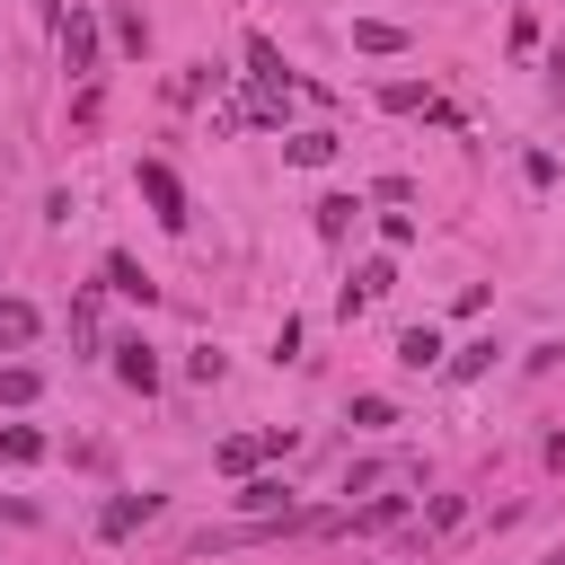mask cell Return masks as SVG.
<instances>
[{"instance_id": "17", "label": "cell", "mask_w": 565, "mask_h": 565, "mask_svg": "<svg viewBox=\"0 0 565 565\" xmlns=\"http://www.w3.org/2000/svg\"><path fill=\"white\" fill-rule=\"evenodd\" d=\"M380 106H397V115H415V106H433V97H424V79H397V88H380Z\"/></svg>"}, {"instance_id": "1", "label": "cell", "mask_w": 565, "mask_h": 565, "mask_svg": "<svg viewBox=\"0 0 565 565\" xmlns=\"http://www.w3.org/2000/svg\"><path fill=\"white\" fill-rule=\"evenodd\" d=\"M132 185H141V203H150L168 230H185V185H177V168H168V159H141V168H132Z\"/></svg>"}, {"instance_id": "16", "label": "cell", "mask_w": 565, "mask_h": 565, "mask_svg": "<svg viewBox=\"0 0 565 565\" xmlns=\"http://www.w3.org/2000/svg\"><path fill=\"white\" fill-rule=\"evenodd\" d=\"M0 450H9V459H18V468H26V459H44V441H35V433H26V424H0Z\"/></svg>"}, {"instance_id": "7", "label": "cell", "mask_w": 565, "mask_h": 565, "mask_svg": "<svg viewBox=\"0 0 565 565\" xmlns=\"http://www.w3.org/2000/svg\"><path fill=\"white\" fill-rule=\"evenodd\" d=\"M353 44H362V53H406V26H388V18H353Z\"/></svg>"}, {"instance_id": "2", "label": "cell", "mask_w": 565, "mask_h": 565, "mask_svg": "<svg viewBox=\"0 0 565 565\" xmlns=\"http://www.w3.org/2000/svg\"><path fill=\"white\" fill-rule=\"evenodd\" d=\"M62 62H71V71H97V18H88L79 0L62 9Z\"/></svg>"}, {"instance_id": "9", "label": "cell", "mask_w": 565, "mask_h": 565, "mask_svg": "<svg viewBox=\"0 0 565 565\" xmlns=\"http://www.w3.org/2000/svg\"><path fill=\"white\" fill-rule=\"evenodd\" d=\"M397 362H406V371H433V362H441V335H433V327H406V335H397Z\"/></svg>"}, {"instance_id": "3", "label": "cell", "mask_w": 565, "mask_h": 565, "mask_svg": "<svg viewBox=\"0 0 565 565\" xmlns=\"http://www.w3.org/2000/svg\"><path fill=\"white\" fill-rule=\"evenodd\" d=\"M141 521H159V494H115V503L97 512V530H106V539H132Z\"/></svg>"}, {"instance_id": "4", "label": "cell", "mask_w": 565, "mask_h": 565, "mask_svg": "<svg viewBox=\"0 0 565 565\" xmlns=\"http://www.w3.org/2000/svg\"><path fill=\"white\" fill-rule=\"evenodd\" d=\"M115 371H124V388H141V397L159 388V353H150L141 335H124V344H115Z\"/></svg>"}, {"instance_id": "18", "label": "cell", "mask_w": 565, "mask_h": 565, "mask_svg": "<svg viewBox=\"0 0 565 565\" xmlns=\"http://www.w3.org/2000/svg\"><path fill=\"white\" fill-rule=\"evenodd\" d=\"M486 362H494V344H459V353H450V380H477Z\"/></svg>"}, {"instance_id": "15", "label": "cell", "mask_w": 565, "mask_h": 565, "mask_svg": "<svg viewBox=\"0 0 565 565\" xmlns=\"http://www.w3.org/2000/svg\"><path fill=\"white\" fill-rule=\"evenodd\" d=\"M397 512H406V494H380V503H362V512H353V530H388Z\"/></svg>"}, {"instance_id": "10", "label": "cell", "mask_w": 565, "mask_h": 565, "mask_svg": "<svg viewBox=\"0 0 565 565\" xmlns=\"http://www.w3.org/2000/svg\"><path fill=\"white\" fill-rule=\"evenodd\" d=\"M238 503H247V512H291V486H282V477H247Z\"/></svg>"}, {"instance_id": "5", "label": "cell", "mask_w": 565, "mask_h": 565, "mask_svg": "<svg viewBox=\"0 0 565 565\" xmlns=\"http://www.w3.org/2000/svg\"><path fill=\"white\" fill-rule=\"evenodd\" d=\"M265 450H291V433L274 424V433H256V441H221V468H230V477H247V468H256Z\"/></svg>"}, {"instance_id": "19", "label": "cell", "mask_w": 565, "mask_h": 565, "mask_svg": "<svg viewBox=\"0 0 565 565\" xmlns=\"http://www.w3.org/2000/svg\"><path fill=\"white\" fill-rule=\"evenodd\" d=\"M539 565H565V547H547V556H539Z\"/></svg>"}, {"instance_id": "8", "label": "cell", "mask_w": 565, "mask_h": 565, "mask_svg": "<svg viewBox=\"0 0 565 565\" xmlns=\"http://www.w3.org/2000/svg\"><path fill=\"white\" fill-rule=\"evenodd\" d=\"M247 79H256V88H291V79H282V53H274L265 35H247Z\"/></svg>"}, {"instance_id": "6", "label": "cell", "mask_w": 565, "mask_h": 565, "mask_svg": "<svg viewBox=\"0 0 565 565\" xmlns=\"http://www.w3.org/2000/svg\"><path fill=\"white\" fill-rule=\"evenodd\" d=\"M106 291H124V300H141V309L159 300V282H150V274L132 265V256H106Z\"/></svg>"}, {"instance_id": "11", "label": "cell", "mask_w": 565, "mask_h": 565, "mask_svg": "<svg viewBox=\"0 0 565 565\" xmlns=\"http://www.w3.org/2000/svg\"><path fill=\"white\" fill-rule=\"evenodd\" d=\"M335 159V132H291V168H327Z\"/></svg>"}, {"instance_id": "12", "label": "cell", "mask_w": 565, "mask_h": 565, "mask_svg": "<svg viewBox=\"0 0 565 565\" xmlns=\"http://www.w3.org/2000/svg\"><path fill=\"white\" fill-rule=\"evenodd\" d=\"M353 212H362L353 194H327V203H318V238H344V230H353Z\"/></svg>"}, {"instance_id": "13", "label": "cell", "mask_w": 565, "mask_h": 565, "mask_svg": "<svg viewBox=\"0 0 565 565\" xmlns=\"http://www.w3.org/2000/svg\"><path fill=\"white\" fill-rule=\"evenodd\" d=\"M35 388H44V380H35V371H26V362H0V406H26V397H35Z\"/></svg>"}, {"instance_id": "14", "label": "cell", "mask_w": 565, "mask_h": 565, "mask_svg": "<svg viewBox=\"0 0 565 565\" xmlns=\"http://www.w3.org/2000/svg\"><path fill=\"white\" fill-rule=\"evenodd\" d=\"M0 344H35V309L26 300H0Z\"/></svg>"}]
</instances>
